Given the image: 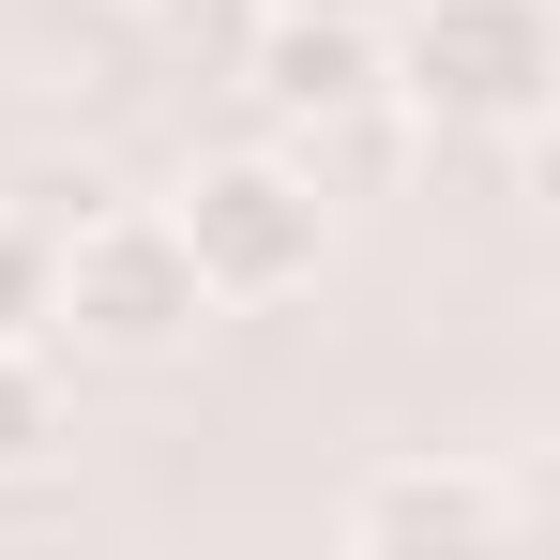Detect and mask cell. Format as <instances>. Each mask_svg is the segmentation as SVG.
Wrapping results in <instances>:
<instances>
[{
	"label": "cell",
	"instance_id": "1",
	"mask_svg": "<svg viewBox=\"0 0 560 560\" xmlns=\"http://www.w3.org/2000/svg\"><path fill=\"white\" fill-rule=\"evenodd\" d=\"M394 61V92L424 106V121H455V137H530L560 92V15L546 0H424L409 15V46H378Z\"/></svg>",
	"mask_w": 560,
	"mask_h": 560
},
{
	"label": "cell",
	"instance_id": "2",
	"mask_svg": "<svg viewBox=\"0 0 560 560\" xmlns=\"http://www.w3.org/2000/svg\"><path fill=\"white\" fill-rule=\"evenodd\" d=\"M167 243L197 258L212 303H288V288H318L334 212H318V183H303L288 152H212V167H183V197H167Z\"/></svg>",
	"mask_w": 560,
	"mask_h": 560
},
{
	"label": "cell",
	"instance_id": "3",
	"mask_svg": "<svg viewBox=\"0 0 560 560\" xmlns=\"http://www.w3.org/2000/svg\"><path fill=\"white\" fill-rule=\"evenodd\" d=\"M197 318H212V288H197V258L167 243V212H77V243H61V318H46V334H77L106 364H167Z\"/></svg>",
	"mask_w": 560,
	"mask_h": 560
},
{
	"label": "cell",
	"instance_id": "4",
	"mask_svg": "<svg viewBox=\"0 0 560 560\" xmlns=\"http://www.w3.org/2000/svg\"><path fill=\"white\" fill-rule=\"evenodd\" d=\"M530 530V485L515 469H469V455H394L334 500V546L349 560H469V546H515Z\"/></svg>",
	"mask_w": 560,
	"mask_h": 560
},
{
	"label": "cell",
	"instance_id": "5",
	"mask_svg": "<svg viewBox=\"0 0 560 560\" xmlns=\"http://www.w3.org/2000/svg\"><path fill=\"white\" fill-rule=\"evenodd\" d=\"M394 92L378 15H258V106L273 121H364Z\"/></svg>",
	"mask_w": 560,
	"mask_h": 560
},
{
	"label": "cell",
	"instance_id": "6",
	"mask_svg": "<svg viewBox=\"0 0 560 560\" xmlns=\"http://www.w3.org/2000/svg\"><path fill=\"white\" fill-rule=\"evenodd\" d=\"M46 318H61V228L0 212V349H46Z\"/></svg>",
	"mask_w": 560,
	"mask_h": 560
},
{
	"label": "cell",
	"instance_id": "7",
	"mask_svg": "<svg viewBox=\"0 0 560 560\" xmlns=\"http://www.w3.org/2000/svg\"><path fill=\"white\" fill-rule=\"evenodd\" d=\"M46 440H61V378L46 349H0V469H46Z\"/></svg>",
	"mask_w": 560,
	"mask_h": 560
},
{
	"label": "cell",
	"instance_id": "8",
	"mask_svg": "<svg viewBox=\"0 0 560 560\" xmlns=\"http://www.w3.org/2000/svg\"><path fill=\"white\" fill-rule=\"evenodd\" d=\"M258 15H394V0H258Z\"/></svg>",
	"mask_w": 560,
	"mask_h": 560
}]
</instances>
